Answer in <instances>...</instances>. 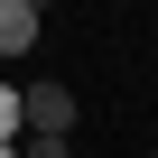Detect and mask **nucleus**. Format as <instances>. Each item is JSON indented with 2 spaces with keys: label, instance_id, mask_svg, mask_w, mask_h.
I'll return each mask as SVG.
<instances>
[{
  "label": "nucleus",
  "instance_id": "1",
  "mask_svg": "<svg viewBox=\"0 0 158 158\" xmlns=\"http://www.w3.org/2000/svg\"><path fill=\"white\" fill-rule=\"evenodd\" d=\"M19 121H28V139H65L74 130V93L65 84H37V93H19Z\"/></svg>",
  "mask_w": 158,
  "mask_h": 158
},
{
  "label": "nucleus",
  "instance_id": "2",
  "mask_svg": "<svg viewBox=\"0 0 158 158\" xmlns=\"http://www.w3.org/2000/svg\"><path fill=\"white\" fill-rule=\"evenodd\" d=\"M47 37V10H37V0H0V56H28Z\"/></svg>",
  "mask_w": 158,
  "mask_h": 158
},
{
  "label": "nucleus",
  "instance_id": "3",
  "mask_svg": "<svg viewBox=\"0 0 158 158\" xmlns=\"http://www.w3.org/2000/svg\"><path fill=\"white\" fill-rule=\"evenodd\" d=\"M19 139H28V121H19V93L0 84V149H19Z\"/></svg>",
  "mask_w": 158,
  "mask_h": 158
},
{
  "label": "nucleus",
  "instance_id": "4",
  "mask_svg": "<svg viewBox=\"0 0 158 158\" xmlns=\"http://www.w3.org/2000/svg\"><path fill=\"white\" fill-rule=\"evenodd\" d=\"M19 158H65V139H19Z\"/></svg>",
  "mask_w": 158,
  "mask_h": 158
},
{
  "label": "nucleus",
  "instance_id": "5",
  "mask_svg": "<svg viewBox=\"0 0 158 158\" xmlns=\"http://www.w3.org/2000/svg\"><path fill=\"white\" fill-rule=\"evenodd\" d=\"M0 158H19V149H0Z\"/></svg>",
  "mask_w": 158,
  "mask_h": 158
}]
</instances>
